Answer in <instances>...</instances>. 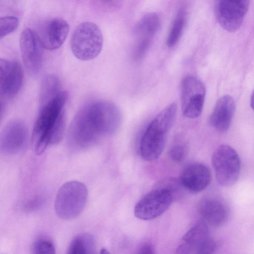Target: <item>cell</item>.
I'll return each instance as SVG.
<instances>
[{"mask_svg": "<svg viewBox=\"0 0 254 254\" xmlns=\"http://www.w3.org/2000/svg\"><path fill=\"white\" fill-rule=\"evenodd\" d=\"M88 195V189L82 183L70 181L64 183L56 197L55 210L57 215L64 220L77 218L85 206Z\"/></svg>", "mask_w": 254, "mask_h": 254, "instance_id": "cell-2", "label": "cell"}, {"mask_svg": "<svg viewBox=\"0 0 254 254\" xmlns=\"http://www.w3.org/2000/svg\"><path fill=\"white\" fill-rule=\"evenodd\" d=\"M186 155V148L184 145L176 144L171 147L169 151V156L174 162H182Z\"/></svg>", "mask_w": 254, "mask_h": 254, "instance_id": "cell-25", "label": "cell"}, {"mask_svg": "<svg viewBox=\"0 0 254 254\" xmlns=\"http://www.w3.org/2000/svg\"><path fill=\"white\" fill-rule=\"evenodd\" d=\"M102 2L108 5H112L115 2L116 0H101Z\"/></svg>", "mask_w": 254, "mask_h": 254, "instance_id": "cell-27", "label": "cell"}, {"mask_svg": "<svg viewBox=\"0 0 254 254\" xmlns=\"http://www.w3.org/2000/svg\"><path fill=\"white\" fill-rule=\"evenodd\" d=\"M170 128L156 117L150 123L144 132L139 143V152L145 160L158 159L166 144L167 133Z\"/></svg>", "mask_w": 254, "mask_h": 254, "instance_id": "cell-7", "label": "cell"}, {"mask_svg": "<svg viewBox=\"0 0 254 254\" xmlns=\"http://www.w3.org/2000/svg\"><path fill=\"white\" fill-rule=\"evenodd\" d=\"M60 85V81L55 75H48L44 78L40 89V107L53 98L61 91Z\"/></svg>", "mask_w": 254, "mask_h": 254, "instance_id": "cell-21", "label": "cell"}, {"mask_svg": "<svg viewBox=\"0 0 254 254\" xmlns=\"http://www.w3.org/2000/svg\"><path fill=\"white\" fill-rule=\"evenodd\" d=\"M198 211L204 222L216 227L223 225L229 215L225 203L214 197L203 198L198 204Z\"/></svg>", "mask_w": 254, "mask_h": 254, "instance_id": "cell-17", "label": "cell"}, {"mask_svg": "<svg viewBox=\"0 0 254 254\" xmlns=\"http://www.w3.org/2000/svg\"><path fill=\"white\" fill-rule=\"evenodd\" d=\"M88 112L101 136L111 135L120 127L121 113L113 103L98 101L86 105Z\"/></svg>", "mask_w": 254, "mask_h": 254, "instance_id": "cell-8", "label": "cell"}, {"mask_svg": "<svg viewBox=\"0 0 254 254\" xmlns=\"http://www.w3.org/2000/svg\"><path fill=\"white\" fill-rule=\"evenodd\" d=\"M174 199L172 194L168 190L155 186L136 204L134 215L143 220L156 218L169 208Z\"/></svg>", "mask_w": 254, "mask_h": 254, "instance_id": "cell-5", "label": "cell"}, {"mask_svg": "<svg viewBox=\"0 0 254 254\" xmlns=\"http://www.w3.org/2000/svg\"><path fill=\"white\" fill-rule=\"evenodd\" d=\"M186 16L185 9H180L173 22L167 39L166 44L168 47H173L180 40L186 25Z\"/></svg>", "mask_w": 254, "mask_h": 254, "instance_id": "cell-22", "label": "cell"}, {"mask_svg": "<svg viewBox=\"0 0 254 254\" xmlns=\"http://www.w3.org/2000/svg\"><path fill=\"white\" fill-rule=\"evenodd\" d=\"M19 24V20L14 16L0 17V39L14 31Z\"/></svg>", "mask_w": 254, "mask_h": 254, "instance_id": "cell-23", "label": "cell"}, {"mask_svg": "<svg viewBox=\"0 0 254 254\" xmlns=\"http://www.w3.org/2000/svg\"><path fill=\"white\" fill-rule=\"evenodd\" d=\"M33 254L55 253V248L52 242L46 239H39L33 244L32 248Z\"/></svg>", "mask_w": 254, "mask_h": 254, "instance_id": "cell-24", "label": "cell"}, {"mask_svg": "<svg viewBox=\"0 0 254 254\" xmlns=\"http://www.w3.org/2000/svg\"><path fill=\"white\" fill-rule=\"evenodd\" d=\"M95 244L93 237L89 234H82L75 237L71 241L67 253L69 254H93Z\"/></svg>", "mask_w": 254, "mask_h": 254, "instance_id": "cell-20", "label": "cell"}, {"mask_svg": "<svg viewBox=\"0 0 254 254\" xmlns=\"http://www.w3.org/2000/svg\"><path fill=\"white\" fill-rule=\"evenodd\" d=\"M211 179L209 168L203 164L195 163L188 165L184 169L180 181L185 190L197 193L208 187Z\"/></svg>", "mask_w": 254, "mask_h": 254, "instance_id": "cell-16", "label": "cell"}, {"mask_svg": "<svg viewBox=\"0 0 254 254\" xmlns=\"http://www.w3.org/2000/svg\"><path fill=\"white\" fill-rule=\"evenodd\" d=\"M67 98V92L61 91L41 106L32 136V145L36 154H41L48 145L62 140L65 127L64 106Z\"/></svg>", "mask_w": 254, "mask_h": 254, "instance_id": "cell-1", "label": "cell"}, {"mask_svg": "<svg viewBox=\"0 0 254 254\" xmlns=\"http://www.w3.org/2000/svg\"><path fill=\"white\" fill-rule=\"evenodd\" d=\"M250 0H216L215 15L220 25L229 32L241 26L248 11Z\"/></svg>", "mask_w": 254, "mask_h": 254, "instance_id": "cell-11", "label": "cell"}, {"mask_svg": "<svg viewBox=\"0 0 254 254\" xmlns=\"http://www.w3.org/2000/svg\"><path fill=\"white\" fill-rule=\"evenodd\" d=\"M235 110V102L229 95L221 97L216 102L208 120L209 125L220 132L229 129Z\"/></svg>", "mask_w": 254, "mask_h": 254, "instance_id": "cell-18", "label": "cell"}, {"mask_svg": "<svg viewBox=\"0 0 254 254\" xmlns=\"http://www.w3.org/2000/svg\"><path fill=\"white\" fill-rule=\"evenodd\" d=\"M3 112V104L1 100H0V120L2 116Z\"/></svg>", "mask_w": 254, "mask_h": 254, "instance_id": "cell-28", "label": "cell"}, {"mask_svg": "<svg viewBox=\"0 0 254 254\" xmlns=\"http://www.w3.org/2000/svg\"><path fill=\"white\" fill-rule=\"evenodd\" d=\"M251 105L252 106V108H254V94L253 93L251 99Z\"/></svg>", "mask_w": 254, "mask_h": 254, "instance_id": "cell-29", "label": "cell"}, {"mask_svg": "<svg viewBox=\"0 0 254 254\" xmlns=\"http://www.w3.org/2000/svg\"><path fill=\"white\" fill-rule=\"evenodd\" d=\"M212 164L218 183L223 187H231L239 179L241 161L239 156L232 147L223 144L213 152Z\"/></svg>", "mask_w": 254, "mask_h": 254, "instance_id": "cell-4", "label": "cell"}, {"mask_svg": "<svg viewBox=\"0 0 254 254\" xmlns=\"http://www.w3.org/2000/svg\"><path fill=\"white\" fill-rule=\"evenodd\" d=\"M205 89L196 78L187 76L181 83V103L184 116L194 119L201 114L205 100Z\"/></svg>", "mask_w": 254, "mask_h": 254, "instance_id": "cell-6", "label": "cell"}, {"mask_svg": "<svg viewBox=\"0 0 254 254\" xmlns=\"http://www.w3.org/2000/svg\"><path fill=\"white\" fill-rule=\"evenodd\" d=\"M139 254H154L155 249L153 246L149 243L144 244L141 247L138 252Z\"/></svg>", "mask_w": 254, "mask_h": 254, "instance_id": "cell-26", "label": "cell"}, {"mask_svg": "<svg viewBox=\"0 0 254 254\" xmlns=\"http://www.w3.org/2000/svg\"><path fill=\"white\" fill-rule=\"evenodd\" d=\"M23 81V71L16 61L0 58V95L12 96L19 91Z\"/></svg>", "mask_w": 254, "mask_h": 254, "instance_id": "cell-14", "label": "cell"}, {"mask_svg": "<svg viewBox=\"0 0 254 254\" xmlns=\"http://www.w3.org/2000/svg\"><path fill=\"white\" fill-rule=\"evenodd\" d=\"M217 248L205 223H197L183 237L177 254H212Z\"/></svg>", "mask_w": 254, "mask_h": 254, "instance_id": "cell-9", "label": "cell"}, {"mask_svg": "<svg viewBox=\"0 0 254 254\" xmlns=\"http://www.w3.org/2000/svg\"><path fill=\"white\" fill-rule=\"evenodd\" d=\"M20 48L22 58L28 72L34 75L40 71L42 64V45L38 35L29 28H26L20 37Z\"/></svg>", "mask_w": 254, "mask_h": 254, "instance_id": "cell-12", "label": "cell"}, {"mask_svg": "<svg viewBox=\"0 0 254 254\" xmlns=\"http://www.w3.org/2000/svg\"><path fill=\"white\" fill-rule=\"evenodd\" d=\"M161 24V18L157 13L151 12L144 15L134 29L136 40L152 41L160 28Z\"/></svg>", "mask_w": 254, "mask_h": 254, "instance_id": "cell-19", "label": "cell"}, {"mask_svg": "<svg viewBox=\"0 0 254 254\" xmlns=\"http://www.w3.org/2000/svg\"><path fill=\"white\" fill-rule=\"evenodd\" d=\"M71 50L78 59L89 61L101 52L103 36L99 27L91 22L79 24L72 34L70 41Z\"/></svg>", "mask_w": 254, "mask_h": 254, "instance_id": "cell-3", "label": "cell"}, {"mask_svg": "<svg viewBox=\"0 0 254 254\" xmlns=\"http://www.w3.org/2000/svg\"><path fill=\"white\" fill-rule=\"evenodd\" d=\"M27 130L22 121L15 120L9 122L0 133V152L6 155L18 153L25 147Z\"/></svg>", "mask_w": 254, "mask_h": 254, "instance_id": "cell-13", "label": "cell"}, {"mask_svg": "<svg viewBox=\"0 0 254 254\" xmlns=\"http://www.w3.org/2000/svg\"><path fill=\"white\" fill-rule=\"evenodd\" d=\"M85 106L76 113L68 130L69 144L76 148H85L93 144L101 136Z\"/></svg>", "mask_w": 254, "mask_h": 254, "instance_id": "cell-10", "label": "cell"}, {"mask_svg": "<svg viewBox=\"0 0 254 254\" xmlns=\"http://www.w3.org/2000/svg\"><path fill=\"white\" fill-rule=\"evenodd\" d=\"M101 253H102V254H109V252L108 251V250H107L106 249H102V250H101Z\"/></svg>", "mask_w": 254, "mask_h": 254, "instance_id": "cell-30", "label": "cell"}, {"mask_svg": "<svg viewBox=\"0 0 254 254\" xmlns=\"http://www.w3.org/2000/svg\"><path fill=\"white\" fill-rule=\"evenodd\" d=\"M69 27L67 21L60 17L47 22L38 35L42 47L49 50L59 48L67 36Z\"/></svg>", "mask_w": 254, "mask_h": 254, "instance_id": "cell-15", "label": "cell"}]
</instances>
